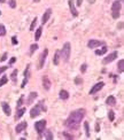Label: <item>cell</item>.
Returning a JSON list of instances; mask_svg holds the SVG:
<instances>
[{
  "mask_svg": "<svg viewBox=\"0 0 124 140\" xmlns=\"http://www.w3.org/2000/svg\"><path fill=\"white\" fill-rule=\"evenodd\" d=\"M85 109H77V110H74L70 115H69V117L65 120L64 122V125L69 130H72V131H75V130H78L79 126H80V123H82V121L83 118L85 117Z\"/></svg>",
  "mask_w": 124,
  "mask_h": 140,
  "instance_id": "6da1fadb",
  "label": "cell"
},
{
  "mask_svg": "<svg viewBox=\"0 0 124 140\" xmlns=\"http://www.w3.org/2000/svg\"><path fill=\"white\" fill-rule=\"evenodd\" d=\"M70 53H71V47H70V43H65L62 49L60 51V55L62 58V60L64 62H68L70 59Z\"/></svg>",
  "mask_w": 124,
  "mask_h": 140,
  "instance_id": "7a4b0ae2",
  "label": "cell"
},
{
  "mask_svg": "<svg viewBox=\"0 0 124 140\" xmlns=\"http://www.w3.org/2000/svg\"><path fill=\"white\" fill-rule=\"evenodd\" d=\"M41 110H43V111H46V107L44 106V101H40L38 105H36V106L30 110V117H31V118H35V117L39 116Z\"/></svg>",
  "mask_w": 124,
  "mask_h": 140,
  "instance_id": "3957f363",
  "label": "cell"
},
{
  "mask_svg": "<svg viewBox=\"0 0 124 140\" xmlns=\"http://www.w3.org/2000/svg\"><path fill=\"white\" fill-rule=\"evenodd\" d=\"M121 7H122V2H121V1L116 0V1L113 2V5H111V16H113V19L117 20L118 17H119Z\"/></svg>",
  "mask_w": 124,
  "mask_h": 140,
  "instance_id": "277c9868",
  "label": "cell"
},
{
  "mask_svg": "<svg viewBox=\"0 0 124 140\" xmlns=\"http://www.w3.org/2000/svg\"><path fill=\"white\" fill-rule=\"evenodd\" d=\"M45 127H46V121L45 120L38 121V122L35 124V129H36V131H37L39 134H41L44 131H45Z\"/></svg>",
  "mask_w": 124,
  "mask_h": 140,
  "instance_id": "5b68a950",
  "label": "cell"
},
{
  "mask_svg": "<svg viewBox=\"0 0 124 140\" xmlns=\"http://www.w3.org/2000/svg\"><path fill=\"white\" fill-rule=\"evenodd\" d=\"M47 55H48V49H46L43 52V53L40 54L39 56V61H38V69H43L44 67V64H45V61H46V58H47Z\"/></svg>",
  "mask_w": 124,
  "mask_h": 140,
  "instance_id": "8992f818",
  "label": "cell"
},
{
  "mask_svg": "<svg viewBox=\"0 0 124 140\" xmlns=\"http://www.w3.org/2000/svg\"><path fill=\"white\" fill-rule=\"evenodd\" d=\"M116 58H117V52H113V53H110L109 55H107L104 60H102V63H104V64H108V63L113 62Z\"/></svg>",
  "mask_w": 124,
  "mask_h": 140,
  "instance_id": "52a82bcc",
  "label": "cell"
},
{
  "mask_svg": "<svg viewBox=\"0 0 124 140\" xmlns=\"http://www.w3.org/2000/svg\"><path fill=\"white\" fill-rule=\"evenodd\" d=\"M101 45H104V43L102 40H97V39H91L89 41V44H87V46L90 48H97V47L101 46Z\"/></svg>",
  "mask_w": 124,
  "mask_h": 140,
  "instance_id": "ba28073f",
  "label": "cell"
},
{
  "mask_svg": "<svg viewBox=\"0 0 124 140\" xmlns=\"http://www.w3.org/2000/svg\"><path fill=\"white\" fill-rule=\"evenodd\" d=\"M104 86V82L97 83V84H95V85H94V86L91 88V91H90V94H91V95H92V94H95L97 92H99V91H100V90H101V88H102Z\"/></svg>",
  "mask_w": 124,
  "mask_h": 140,
  "instance_id": "9c48e42d",
  "label": "cell"
},
{
  "mask_svg": "<svg viewBox=\"0 0 124 140\" xmlns=\"http://www.w3.org/2000/svg\"><path fill=\"white\" fill-rule=\"evenodd\" d=\"M51 15H52V9H51V8H48V9L45 12V14L43 15V17H41V23H43V24L47 23V22H48V20H50V17H51Z\"/></svg>",
  "mask_w": 124,
  "mask_h": 140,
  "instance_id": "30bf717a",
  "label": "cell"
},
{
  "mask_svg": "<svg viewBox=\"0 0 124 140\" xmlns=\"http://www.w3.org/2000/svg\"><path fill=\"white\" fill-rule=\"evenodd\" d=\"M26 126H28V123H26V122H21V123H19V124L16 125V127H15V131H16L17 133H21L22 131H24V130H25Z\"/></svg>",
  "mask_w": 124,
  "mask_h": 140,
  "instance_id": "8fae6325",
  "label": "cell"
},
{
  "mask_svg": "<svg viewBox=\"0 0 124 140\" xmlns=\"http://www.w3.org/2000/svg\"><path fill=\"white\" fill-rule=\"evenodd\" d=\"M1 107H2V110H4V113L6 114L7 116H9L10 114H12V109H10V107H9V105L7 103V102H1Z\"/></svg>",
  "mask_w": 124,
  "mask_h": 140,
  "instance_id": "7c38bea8",
  "label": "cell"
},
{
  "mask_svg": "<svg viewBox=\"0 0 124 140\" xmlns=\"http://www.w3.org/2000/svg\"><path fill=\"white\" fill-rule=\"evenodd\" d=\"M43 85H44V88H45L46 91H48L50 88H51V80H50V78L47 77V76H44L43 77Z\"/></svg>",
  "mask_w": 124,
  "mask_h": 140,
  "instance_id": "4fadbf2b",
  "label": "cell"
},
{
  "mask_svg": "<svg viewBox=\"0 0 124 140\" xmlns=\"http://www.w3.org/2000/svg\"><path fill=\"white\" fill-rule=\"evenodd\" d=\"M69 8H70V12H71L72 16H78V12H77V9H76V7H75V5H74V1L72 0H69Z\"/></svg>",
  "mask_w": 124,
  "mask_h": 140,
  "instance_id": "5bb4252c",
  "label": "cell"
},
{
  "mask_svg": "<svg viewBox=\"0 0 124 140\" xmlns=\"http://www.w3.org/2000/svg\"><path fill=\"white\" fill-rule=\"evenodd\" d=\"M37 95H38L37 92H31V93L29 94V98H28V100H26V106H28V105H31L33 102V100L37 98Z\"/></svg>",
  "mask_w": 124,
  "mask_h": 140,
  "instance_id": "9a60e30c",
  "label": "cell"
},
{
  "mask_svg": "<svg viewBox=\"0 0 124 140\" xmlns=\"http://www.w3.org/2000/svg\"><path fill=\"white\" fill-rule=\"evenodd\" d=\"M106 103H107L108 106H114V105H116V99H115V97H114V95H109V97L106 99Z\"/></svg>",
  "mask_w": 124,
  "mask_h": 140,
  "instance_id": "2e32d148",
  "label": "cell"
},
{
  "mask_svg": "<svg viewBox=\"0 0 124 140\" xmlns=\"http://www.w3.org/2000/svg\"><path fill=\"white\" fill-rule=\"evenodd\" d=\"M59 95H60V99H61V100H67V99L69 98V93H68V91H65V90H61Z\"/></svg>",
  "mask_w": 124,
  "mask_h": 140,
  "instance_id": "e0dca14e",
  "label": "cell"
},
{
  "mask_svg": "<svg viewBox=\"0 0 124 140\" xmlns=\"http://www.w3.org/2000/svg\"><path fill=\"white\" fill-rule=\"evenodd\" d=\"M25 108H19V110H17V113H16V116H15V118L16 120H20L21 117L24 115V113H25Z\"/></svg>",
  "mask_w": 124,
  "mask_h": 140,
  "instance_id": "ac0fdd59",
  "label": "cell"
},
{
  "mask_svg": "<svg viewBox=\"0 0 124 140\" xmlns=\"http://www.w3.org/2000/svg\"><path fill=\"white\" fill-rule=\"evenodd\" d=\"M60 62V51H56L55 54H54V58H53V63L55 66H58Z\"/></svg>",
  "mask_w": 124,
  "mask_h": 140,
  "instance_id": "d6986e66",
  "label": "cell"
},
{
  "mask_svg": "<svg viewBox=\"0 0 124 140\" xmlns=\"http://www.w3.org/2000/svg\"><path fill=\"white\" fill-rule=\"evenodd\" d=\"M107 46H104V45H102V47H101V49H97L95 51V54L97 55H104V53H107Z\"/></svg>",
  "mask_w": 124,
  "mask_h": 140,
  "instance_id": "ffe728a7",
  "label": "cell"
},
{
  "mask_svg": "<svg viewBox=\"0 0 124 140\" xmlns=\"http://www.w3.org/2000/svg\"><path fill=\"white\" fill-rule=\"evenodd\" d=\"M41 34H43V28L39 27L37 29V31H36V34H35V40H39Z\"/></svg>",
  "mask_w": 124,
  "mask_h": 140,
  "instance_id": "44dd1931",
  "label": "cell"
},
{
  "mask_svg": "<svg viewBox=\"0 0 124 140\" xmlns=\"http://www.w3.org/2000/svg\"><path fill=\"white\" fill-rule=\"evenodd\" d=\"M117 68H118V72H123L124 71V60H119L118 61V64H117Z\"/></svg>",
  "mask_w": 124,
  "mask_h": 140,
  "instance_id": "7402d4cb",
  "label": "cell"
},
{
  "mask_svg": "<svg viewBox=\"0 0 124 140\" xmlns=\"http://www.w3.org/2000/svg\"><path fill=\"white\" fill-rule=\"evenodd\" d=\"M17 72H19V70H17V69H15L13 72H12V75H10V79L13 80V83H16V77H17Z\"/></svg>",
  "mask_w": 124,
  "mask_h": 140,
  "instance_id": "603a6c76",
  "label": "cell"
},
{
  "mask_svg": "<svg viewBox=\"0 0 124 140\" xmlns=\"http://www.w3.org/2000/svg\"><path fill=\"white\" fill-rule=\"evenodd\" d=\"M37 49H38V45H37V44H32V45L30 46V52H29V54H30V55H32V54L35 53Z\"/></svg>",
  "mask_w": 124,
  "mask_h": 140,
  "instance_id": "cb8c5ba5",
  "label": "cell"
},
{
  "mask_svg": "<svg viewBox=\"0 0 124 140\" xmlns=\"http://www.w3.org/2000/svg\"><path fill=\"white\" fill-rule=\"evenodd\" d=\"M45 139H47V140L53 139V134H52V131H51V130H47L45 132Z\"/></svg>",
  "mask_w": 124,
  "mask_h": 140,
  "instance_id": "d4e9b609",
  "label": "cell"
},
{
  "mask_svg": "<svg viewBox=\"0 0 124 140\" xmlns=\"http://www.w3.org/2000/svg\"><path fill=\"white\" fill-rule=\"evenodd\" d=\"M23 100H24V97H23V95H21L20 99H19V101H17V103H16V109L21 108V106L23 105Z\"/></svg>",
  "mask_w": 124,
  "mask_h": 140,
  "instance_id": "484cf974",
  "label": "cell"
},
{
  "mask_svg": "<svg viewBox=\"0 0 124 140\" xmlns=\"http://www.w3.org/2000/svg\"><path fill=\"white\" fill-rule=\"evenodd\" d=\"M84 127H85V132H86V137H90V127H89V122H84Z\"/></svg>",
  "mask_w": 124,
  "mask_h": 140,
  "instance_id": "4316f807",
  "label": "cell"
},
{
  "mask_svg": "<svg viewBox=\"0 0 124 140\" xmlns=\"http://www.w3.org/2000/svg\"><path fill=\"white\" fill-rule=\"evenodd\" d=\"M7 82H8V77L7 76H2L1 79H0V86H4Z\"/></svg>",
  "mask_w": 124,
  "mask_h": 140,
  "instance_id": "83f0119b",
  "label": "cell"
},
{
  "mask_svg": "<svg viewBox=\"0 0 124 140\" xmlns=\"http://www.w3.org/2000/svg\"><path fill=\"white\" fill-rule=\"evenodd\" d=\"M6 34V28L4 24H0V36L2 37V36H5Z\"/></svg>",
  "mask_w": 124,
  "mask_h": 140,
  "instance_id": "f1b7e54d",
  "label": "cell"
},
{
  "mask_svg": "<svg viewBox=\"0 0 124 140\" xmlns=\"http://www.w3.org/2000/svg\"><path fill=\"white\" fill-rule=\"evenodd\" d=\"M36 24H37V17H36V19H33V21L31 22V27H30V30H31V31H33V30H35Z\"/></svg>",
  "mask_w": 124,
  "mask_h": 140,
  "instance_id": "f546056e",
  "label": "cell"
},
{
  "mask_svg": "<svg viewBox=\"0 0 124 140\" xmlns=\"http://www.w3.org/2000/svg\"><path fill=\"white\" fill-rule=\"evenodd\" d=\"M8 4H9V6L12 7V8H15V7H16V1H15V0H9Z\"/></svg>",
  "mask_w": 124,
  "mask_h": 140,
  "instance_id": "4dcf8cb0",
  "label": "cell"
},
{
  "mask_svg": "<svg viewBox=\"0 0 124 140\" xmlns=\"http://www.w3.org/2000/svg\"><path fill=\"white\" fill-rule=\"evenodd\" d=\"M63 137H65L67 139H74V135L69 134L68 132H63Z\"/></svg>",
  "mask_w": 124,
  "mask_h": 140,
  "instance_id": "1f68e13d",
  "label": "cell"
},
{
  "mask_svg": "<svg viewBox=\"0 0 124 140\" xmlns=\"http://www.w3.org/2000/svg\"><path fill=\"white\" fill-rule=\"evenodd\" d=\"M108 117H109L110 121H114V117H115V116H114V111H113V110H110V111L108 113Z\"/></svg>",
  "mask_w": 124,
  "mask_h": 140,
  "instance_id": "d6a6232c",
  "label": "cell"
},
{
  "mask_svg": "<svg viewBox=\"0 0 124 140\" xmlns=\"http://www.w3.org/2000/svg\"><path fill=\"white\" fill-rule=\"evenodd\" d=\"M86 68H87V64H82V67H80V71H82V72H85V71H86Z\"/></svg>",
  "mask_w": 124,
  "mask_h": 140,
  "instance_id": "836d02e7",
  "label": "cell"
},
{
  "mask_svg": "<svg viewBox=\"0 0 124 140\" xmlns=\"http://www.w3.org/2000/svg\"><path fill=\"white\" fill-rule=\"evenodd\" d=\"M75 83H76V84L78 85V84H82V83H83V80L80 79V78H78V77H77V78L75 79Z\"/></svg>",
  "mask_w": 124,
  "mask_h": 140,
  "instance_id": "e575fe53",
  "label": "cell"
},
{
  "mask_svg": "<svg viewBox=\"0 0 124 140\" xmlns=\"http://www.w3.org/2000/svg\"><path fill=\"white\" fill-rule=\"evenodd\" d=\"M6 59H7V53H5L2 56H1V59H0V61L1 62H4V61H6Z\"/></svg>",
  "mask_w": 124,
  "mask_h": 140,
  "instance_id": "d590c367",
  "label": "cell"
},
{
  "mask_svg": "<svg viewBox=\"0 0 124 140\" xmlns=\"http://www.w3.org/2000/svg\"><path fill=\"white\" fill-rule=\"evenodd\" d=\"M7 68L8 67H0V75H1L2 72H5V71L7 70Z\"/></svg>",
  "mask_w": 124,
  "mask_h": 140,
  "instance_id": "8d00e7d4",
  "label": "cell"
},
{
  "mask_svg": "<svg viewBox=\"0 0 124 140\" xmlns=\"http://www.w3.org/2000/svg\"><path fill=\"white\" fill-rule=\"evenodd\" d=\"M12 44H13V45H16V44H17V39H16V37H13V38H12Z\"/></svg>",
  "mask_w": 124,
  "mask_h": 140,
  "instance_id": "74e56055",
  "label": "cell"
},
{
  "mask_svg": "<svg viewBox=\"0 0 124 140\" xmlns=\"http://www.w3.org/2000/svg\"><path fill=\"white\" fill-rule=\"evenodd\" d=\"M99 130H100V126H99V123L97 122V123H95V131L99 132Z\"/></svg>",
  "mask_w": 124,
  "mask_h": 140,
  "instance_id": "f35d334b",
  "label": "cell"
},
{
  "mask_svg": "<svg viewBox=\"0 0 124 140\" xmlns=\"http://www.w3.org/2000/svg\"><path fill=\"white\" fill-rule=\"evenodd\" d=\"M82 2H83V0H77V4H76V5H77V6H82Z\"/></svg>",
  "mask_w": 124,
  "mask_h": 140,
  "instance_id": "ab89813d",
  "label": "cell"
},
{
  "mask_svg": "<svg viewBox=\"0 0 124 140\" xmlns=\"http://www.w3.org/2000/svg\"><path fill=\"white\" fill-rule=\"evenodd\" d=\"M15 61H16V58H12V60H10V64H13Z\"/></svg>",
  "mask_w": 124,
  "mask_h": 140,
  "instance_id": "60d3db41",
  "label": "cell"
},
{
  "mask_svg": "<svg viewBox=\"0 0 124 140\" xmlns=\"http://www.w3.org/2000/svg\"><path fill=\"white\" fill-rule=\"evenodd\" d=\"M0 2H1V4H4V2H6V0H0Z\"/></svg>",
  "mask_w": 124,
  "mask_h": 140,
  "instance_id": "b9f144b4",
  "label": "cell"
},
{
  "mask_svg": "<svg viewBox=\"0 0 124 140\" xmlns=\"http://www.w3.org/2000/svg\"><path fill=\"white\" fill-rule=\"evenodd\" d=\"M33 1H36V2H39L40 0H33Z\"/></svg>",
  "mask_w": 124,
  "mask_h": 140,
  "instance_id": "7bdbcfd3",
  "label": "cell"
}]
</instances>
